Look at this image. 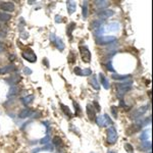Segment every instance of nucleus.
Returning <instances> with one entry per match:
<instances>
[{
  "mask_svg": "<svg viewBox=\"0 0 153 153\" xmlns=\"http://www.w3.org/2000/svg\"><path fill=\"white\" fill-rule=\"evenodd\" d=\"M29 113H30V110H29V109H28V110L25 109L24 111H22V112H21L20 116H21V117H25V116H28V114H29Z\"/></svg>",
  "mask_w": 153,
  "mask_h": 153,
  "instance_id": "3",
  "label": "nucleus"
},
{
  "mask_svg": "<svg viewBox=\"0 0 153 153\" xmlns=\"http://www.w3.org/2000/svg\"><path fill=\"white\" fill-rule=\"evenodd\" d=\"M0 8H2L3 10H7V11H12L14 9V5L10 2H4L2 4H0Z\"/></svg>",
  "mask_w": 153,
  "mask_h": 153,
  "instance_id": "1",
  "label": "nucleus"
},
{
  "mask_svg": "<svg viewBox=\"0 0 153 153\" xmlns=\"http://www.w3.org/2000/svg\"><path fill=\"white\" fill-rule=\"evenodd\" d=\"M9 19H10V15L4 14V13H1L0 12V21H8Z\"/></svg>",
  "mask_w": 153,
  "mask_h": 153,
  "instance_id": "2",
  "label": "nucleus"
}]
</instances>
